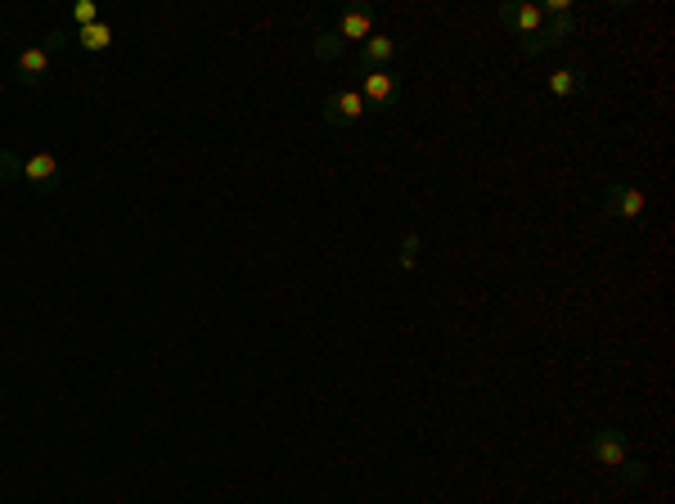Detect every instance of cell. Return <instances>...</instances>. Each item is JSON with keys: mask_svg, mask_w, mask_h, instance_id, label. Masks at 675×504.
Returning <instances> with one entry per match:
<instances>
[{"mask_svg": "<svg viewBox=\"0 0 675 504\" xmlns=\"http://www.w3.org/2000/svg\"><path fill=\"white\" fill-rule=\"evenodd\" d=\"M63 45H68V32H63V27H54V32H45V36H41V50L50 54V59L63 50Z\"/></svg>", "mask_w": 675, "mask_h": 504, "instance_id": "cell-16", "label": "cell"}, {"mask_svg": "<svg viewBox=\"0 0 675 504\" xmlns=\"http://www.w3.org/2000/svg\"><path fill=\"white\" fill-rule=\"evenodd\" d=\"M545 86H549V95H554V99H576L585 90V68H581V63H563V68L549 72Z\"/></svg>", "mask_w": 675, "mask_h": 504, "instance_id": "cell-10", "label": "cell"}, {"mask_svg": "<svg viewBox=\"0 0 675 504\" xmlns=\"http://www.w3.org/2000/svg\"><path fill=\"white\" fill-rule=\"evenodd\" d=\"M23 180L32 189H41V194L59 189V180H63L59 158H54V153H32V158H23Z\"/></svg>", "mask_w": 675, "mask_h": 504, "instance_id": "cell-6", "label": "cell"}, {"mask_svg": "<svg viewBox=\"0 0 675 504\" xmlns=\"http://www.w3.org/2000/svg\"><path fill=\"white\" fill-rule=\"evenodd\" d=\"M617 473H621V477H626V482H630V486H644V482H648V468H644V464H635V459H626V464H621V468H617Z\"/></svg>", "mask_w": 675, "mask_h": 504, "instance_id": "cell-17", "label": "cell"}, {"mask_svg": "<svg viewBox=\"0 0 675 504\" xmlns=\"http://www.w3.org/2000/svg\"><path fill=\"white\" fill-rule=\"evenodd\" d=\"M396 95H401V77H396L392 68L360 77V99H365V108H387Z\"/></svg>", "mask_w": 675, "mask_h": 504, "instance_id": "cell-5", "label": "cell"}, {"mask_svg": "<svg viewBox=\"0 0 675 504\" xmlns=\"http://www.w3.org/2000/svg\"><path fill=\"white\" fill-rule=\"evenodd\" d=\"M567 36H576V14H554L545 27H540V32L522 36L518 50L531 59V54H545V50H554V45H563Z\"/></svg>", "mask_w": 675, "mask_h": 504, "instance_id": "cell-2", "label": "cell"}, {"mask_svg": "<svg viewBox=\"0 0 675 504\" xmlns=\"http://www.w3.org/2000/svg\"><path fill=\"white\" fill-rule=\"evenodd\" d=\"M23 180V158L14 149H0V185H14Z\"/></svg>", "mask_w": 675, "mask_h": 504, "instance_id": "cell-14", "label": "cell"}, {"mask_svg": "<svg viewBox=\"0 0 675 504\" xmlns=\"http://www.w3.org/2000/svg\"><path fill=\"white\" fill-rule=\"evenodd\" d=\"M599 203H603V212L617 216V221H630V225L648 221V194H644V189H635V185H621V180H612V185L603 189Z\"/></svg>", "mask_w": 675, "mask_h": 504, "instance_id": "cell-1", "label": "cell"}, {"mask_svg": "<svg viewBox=\"0 0 675 504\" xmlns=\"http://www.w3.org/2000/svg\"><path fill=\"white\" fill-rule=\"evenodd\" d=\"M333 32L342 36V45H347V41H360V45H365L369 36H374V9H365V5H351L347 14L338 18V27H333Z\"/></svg>", "mask_w": 675, "mask_h": 504, "instance_id": "cell-9", "label": "cell"}, {"mask_svg": "<svg viewBox=\"0 0 675 504\" xmlns=\"http://www.w3.org/2000/svg\"><path fill=\"white\" fill-rule=\"evenodd\" d=\"M72 23H77V32H81V27H90V23H99L95 5H90V0H81V5L72 9Z\"/></svg>", "mask_w": 675, "mask_h": 504, "instance_id": "cell-18", "label": "cell"}, {"mask_svg": "<svg viewBox=\"0 0 675 504\" xmlns=\"http://www.w3.org/2000/svg\"><path fill=\"white\" fill-rule=\"evenodd\" d=\"M396 36H369L365 45H360V68L365 72H387L396 63Z\"/></svg>", "mask_w": 675, "mask_h": 504, "instance_id": "cell-8", "label": "cell"}, {"mask_svg": "<svg viewBox=\"0 0 675 504\" xmlns=\"http://www.w3.org/2000/svg\"><path fill=\"white\" fill-rule=\"evenodd\" d=\"M14 77H18V86H27V90L45 86V77H50V54L41 50V41L27 45V50L14 59Z\"/></svg>", "mask_w": 675, "mask_h": 504, "instance_id": "cell-7", "label": "cell"}, {"mask_svg": "<svg viewBox=\"0 0 675 504\" xmlns=\"http://www.w3.org/2000/svg\"><path fill=\"white\" fill-rule=\"evenodd\" d=\"M500 23L513 27L518 36H531L545 27V14H540V5H500Z\"/></svg>", "mask_w": 675, "mask_h": 504, "instance_id": "cell-11", "label": "cell"}, {"mask_svg": "<svg viewBox=\"0 0 675 504\" xmlns=\"http://www.w3.org/2000/svg\"><path fill=\"white\" fill-rule=\"evenodd\" d=\"M77 41H81V50L99 54V50H108V45H113V27H108V23H90V27H81V32H77Z\"/></svg>", "mask_w": 675, "mask_h": 504, "instance_id": "cell-12", "label": "cell"}, {"mask_svg": "<svg viewBox=\"0 0 675 504\" xmlns=\"http://www.w3.org/2000/svg\"><path fill=\"white\" fill-rule=\"evenodd\" d=\"M419 248H423L419 234H405V239H401V270H414V257H419Z\"/></svg>", "mask_w": 675, "mask_h": 504, "instance_id": "cell-15", "label": "cell"}, {"mask_svg": "<svg viewBox=\"0 0 675 504\" xmlns=\"http://www.w3.org/2000/svg\"><path fill=\"white\" fill-rule=\"evenodd\" d=\"M311 50H315V59H338V54H342V36L333 32V27H320V32H315V41H311Z\"/></svg>", "mask_w": 675, "mask_h": 504, "instance_id": "cell-13", "label": "cell"}, {"mask_svg": "<svg viewBox=\"0 0 675 504\" xmlns=\"http://www.w3.org/2000/svg\"><path fill=\"white\" fill-rule=\"evenodd\" d=\"M360 113H365V99H360V90H329L324 95V104H320V117H324V126H351V122H360Z\"/></svg>", "mask_w": 675, "mask_h": 504, "instance_id": "cell-3", "label": "cell"}, {"mask_svg": "<svg viewBox=\"0 0 675 504\" xmlns=\"http://www.w3.org/2000/svg\"><path fill=\"white\" fill-rule=\"evenodd\" d=\"M590 455H594V464H599V468H612V473H617V468L630 459L626 432H621V428H599L590 437Z\"/></svg>", "mask_w": 675, "mask_h": 504, "instance_id": "cell-4", "label": "cell"}]
</instances>
